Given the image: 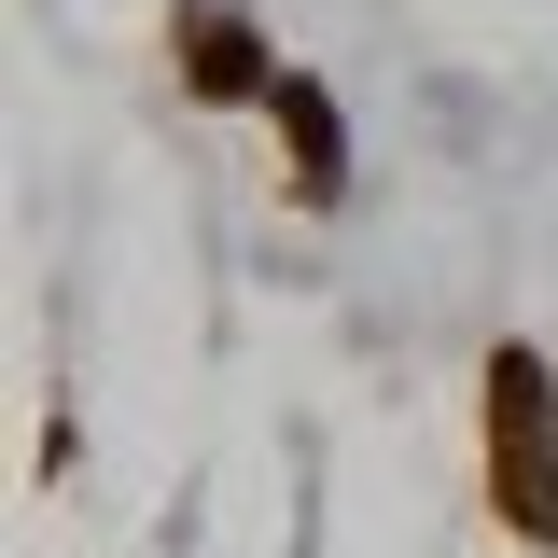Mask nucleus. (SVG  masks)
<instances>
[{"instance_id":"1","label":"nucleus","mask_w":558,"mask_h":558,"mask_svg":"<svg viewBox=\"0 0 558 558\" xmlns=\"http://www.w3.org/2000/svg\"><path fill=\"white\" fill-rule=\"evenodd\" d=\"M196 84L209 98H252V28H196Z\"/></svg>"}]
</instances>
